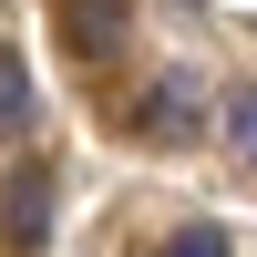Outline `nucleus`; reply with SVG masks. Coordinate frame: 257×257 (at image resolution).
I'll use <instances>...</instances> for the list:
<instances>
[{
    "mask_svg": "<svg viewBox=\"0 0 257 257\" xmlns=\"http://www.w3.org/2000/svg\"><path fill=\"white\" fill-rule=\"evenodd\" d=\"M226 144H237V165H257V82L226 93Z\"/></svg>",
    "mask_w": 257,
    "mask_h": 257,
    "instance_id": "obj_6",
    "label": "nucleus"
},
{
    "mask_svg": "<svg viewBox=\"0 0 257 257\" xmlns=\"http://www.w3.org/2000/svg\"><path fill=\"white\" fill-rule=\"evenodd\" d=\"M123 21H134V0H62V41H72L82 62H103L123 41Z\"/></svg>",
    "mask_w": 257,
    "mask_h": 257,
    "instance_id": "obj_2",
    "label": "nucleus"
},
{
    "mask_svg": "<svg viewBox=\"0 0 257 257\" xmlns=\"http://www.w3.org/2000/svg\"><path fill=\"white\" fill-rule=\"evenodd\" d=\"M155 257H237V247H226V226H216V216H196V226H175Z\"/></svg>",
    "mask_w": 257,
    "mask_h": 257,
    "instance_id": "obj_4",
    "label": "nucleus"
},
{
    "mask_svg": "<svg viewBox=\"0 0 257 257\" xmlns=\"http://www.w3.org/2000/svg\"><path fill=\"white\" fill-rule=\"evenodd\" d=\"M21 123H31V72L0 52V134H21Z\"/></svg>",
    "mask_w": 257,
    "mask_h": 257,
    "instance_id": "obj_5",
    "label": "nucleus"
},
{
    "mask_svg": "<svg viewBox=\"0 0 257 257\" xmlns=\"http://www.w3.org/2000/svg\"><path fill=\"white\" fill-rule=\"evenodd\" d=\"M52 237V165H21L11 175V247H41Z\"/></svg>",
    "mask_w": 257,
    "mask_h": 257,
    "instance_id": "obj_3",
    "label": "nucleus"
},
{
    "mask_svg": "<svg viewBox=\"0 0 257 257\" xmlns=\"http://www.w3.org/2000/svg\"><path fill=\"white\" fill-rule=\"evenodd\" d=\"M134 134H144V144H196V134H206V93H196L185 72H165L155 93L134 103Z\"/></svg>",
    "mask_w": 257,
    "mask_h": 257,
    "instance_id": "obj_1",
    "label": "nucleus"
}]
</instances>
